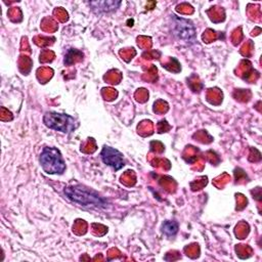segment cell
I'll return each mask as SVG.
<instances>
[{"label": "cell", "mask_w": 262, "mask_h": 262, "mask_svg": "<svg viewBox=\"0 0 262 262\" xmlns=\"http://www.w3.org/2000/svg\"><path fill=\"white\" fill-rule=\"evenodd\" d=\"M63 192L69 200L85 208L101 209L107 207V201L103 196L97 191L82 185L67 186Z\"/></svg>", "instance_id": "obj_1"}, {"label": "cell", "mask_w": 262, "mask_h": 262, "mask_svg": "<svg viewBox=\"0 0 262 262\" xmlns=\"http://www.w3.org/2000/svg\"><path fill=\"white\" fill-rule=\"evenodd\" d=\"M39 162L47 174H62L66 170L64 160L55 147H44L40 154Z\"/></svg>", "instance_id": "obj_2"}, {"label": "cell", "mask_w": 262, "mask_h": 262, "mask_svg": "<svg viewBox=\"0 0 262 262\" xmlns=\"http://www.w3.org/2000/svg\"><path fill=\"white\" fill-rule=\"evenodd\" d=\"M162 231L169 237L174 236L178 231V224L175 221L166 220L162 224Z\"/></svg>", "instance_id": "obj_7"}, {"label": "cell", "mask_w": 262, "mask_h": 262, "mask_svg": "<svg viewBox=\"0 0 262 262\" xmlns=\"http://www.w3.org/2000/svg\"><path fill=\"white\" fill-rule=\"evenodd\" d=\"M121 1L117 0H102V1H90L88 2L91 10L96 14L108 13L115 11L121 5Z\"/></svg>", "instance_id": "obj_6"}, {"label": "cell", "mask_w": 262, "mask_h": 262, "mask_svg": "<svg viewBox=\"0 0 262 262\" xmlns=\"http://www.w3.org/2000/svg\"><path fill=\"white\" fill-rule=\"evenodd\" d=\"M171 31L172 34L180 41L187 44L194 43L196 40L195 27L191 20L177 16L175 14L171 15Z\"/></svg>", "instance_id": "obj_3"}, {"label": "cell", "mask_w": 262, "mask_h": 262, "mask_svg": "<svg viewBox=\"0 0 262 262\" xmlns=\"http://www.w3.org/2000/svg\"><path fill=\"white\" fill-rule=\"evenodd\" d=\"M43 123L49 129L60 131L62 133L72 132L77 127V123L73 117L56 112H47L43 117Z\"/></svg>", "instance_id": "obj_4"}, {"label": "cell", "mask_w": 262, "mask_h": 262, "mask_svg": "<svg viewBox=\"0 0 262 262\" xmlns=\"http://www.w3.org/2000/svg\"><path fill=\"white\" fill-rule=\"evenodd\" d=\"M100 157H101L102 162L105 165L112 167L115 171L120 170L125 165L123 154H121L118 149H116L112 146L104 145L101 149Z\"/></svg>", "instance_id": "obj_5"}]
</instances>
